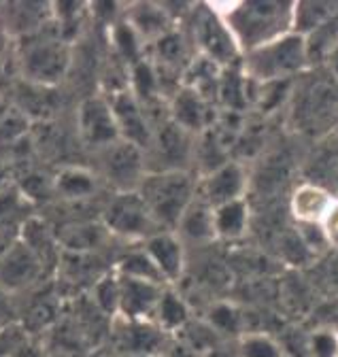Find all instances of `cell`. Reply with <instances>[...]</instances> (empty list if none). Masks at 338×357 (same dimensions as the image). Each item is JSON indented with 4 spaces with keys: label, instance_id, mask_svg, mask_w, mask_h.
<instances>
[{
    "label": "cell",
    "instance_id": "cell-20",
    "mask_svg": "<svg viewBox=\"0 0 338 357\" xmlns=\"http://www.w3.org/2000/svg\"><path fill=\"white\" fill-rule=\"evenodd\" d=\"M338 13L336 3H295L293 7V32L302 36H313Z\"/></svg>",
    "mask_w": 338,
    "mask_h": 357
},
{
    "label": "cell",
    "instance_id": "cell-21",
    "mask_svg": "<svg viewBox=\"0 0 338 357\" xmlns=\"http://www.w3.org/2000/svg\"><path fill=\"white\" fill-rule=\"evenodd\" d=\"M119 277H128V279H139V281H149L158 285H166L164 277L160 275L158 266L149 257L145 249L130 251L125 253L119 261Z\"/></svg>",
    "mask_w": 338,
    "mask_h": 357
},
{
    "label": "cell",
    "instance_id": "cell-9",
    "mask_svg": "<svg viewBox=\"0 0 338 357\" xmlns=\"http://www.w3.org/2000/svg\"><path fill=\"white\" fill-rule=\"evenodd\" d=\"M113 113L117 119V128L121 134V141H128L141 149H149L153 143V123L143 109V105L130 92H117L113 96Z\"/></svg>",
    "mask_w": 338,
    "mask_h": 357
},
{
    "label": "cell",
    "instance_id": "cell-3",
    "mask_svg": "<svg viewBox=\"0 0 338 357\" xmlns=\"http://www.w3.org/2000/svg\"><path fill=\"white\" fill-rule=\"evenodd\" d=\"M158 228L175 232L198 194V183L187 170H151L139 188Z\"/></svg>",
    "mask_w": 338,
    "mask_h": 357
},
{
    "label": "cell",
    "instance_id": "cell-14",
    "mask_svg": "<svg viewBox=\"0 0 338 357\" xmlns=\"http://www.w3.org/2000/svg\"><path fill=\"white\" fill-rule=\"evenodd\" d=\"M332 202L334 196L325 188L317 183H302L291 192L289 213L300 226H319Z\"/></svg>",
    "mask_w": 338,
    "mask_h": 357
},
{
    "label": "cell",
    "instance_id": "cell-18",
    "mask_svg": "<svg viewBox=\"0 0 338 357\" xmlns=\"http://www.w3.org/2000/svg\"><path fill=\"white\" fill-rule=\"evenodd\" d=\"M213 226L215 238L220 241H236L249 228V204L245 198L222 204L213 208Z\"/></svg>",
    "mask_w": 338,
    "mask_h": 357
},
{
    "label": "cell",
    "instance_id": "cell-12",
    "mask_svg": "<svg viewBox=\"0 0 338 357\" xmlns=\"http://www.w3.org/2000/svg\"><path fill=\"white\" fill-rule=\"evenodd\" d=\"M119 312L128 321H151L166 285L119 277Z\"/></svg>",
    "mask_w": 338,
    "mask_h": 357
},
{
    "label": "cell",
    "instance_id": "cell-29",
    "mask_svg": "<svg viewBox=\"0 0 338 357\" xmlns=\"http://www.w3.org/2000/svg\"><path fill=\"white\" fill-rule=\"evenodd\" d=\"M321 234L325 238L328 247H338V198H334L330 211L325 213V217L319 223Z\"/></svg>",
    "mask_w": 338,
    "mask_h": 357
},
{
    "label": "cell",
    "instance_id": "cell-6",
    "mask_svg": "<svg viewBox=\"0 0 338 357\" xmlns=\"http://www.w3.org/2000/svg\"><path fill=\"white\" fill-rule=\"evenodd\" d=\"M102 172L109 178V183L121 192H137L145 181L147 160L145 149L128 143L117 141L102 149Z\"/></svg>",
    "mask_w": 338,
    "mask_h": 357
},
{
    "label": "cell",
    "instance_id": "cell-15",
    "mask_svg": "<svg viewBox=\"0 0 338 357\" xmlns=\"http://www.w3.org/2000/svg\"><path fill=\"white\" fill-rule=\"evenodd\" d=\"M125 22L130 24V28L145 43H155L168 32L175 30V15L171 13V9L164 5H155V3L132 5Z\"/></svg>",
    "mask_w": 338,
    "mask_h": 357
},
{
    "label": "cell",
    "instance_id": "cell-25",
    "mask_svg": "<svg viewBox=\"0 0 338 357\" xmlns=\"http://www.w3.org/2000/svg\"><path fill=\"white\" fill-rule=\"evenodd\" d=\"M58 192L64 194L66 198H86L90 194H94L96 183L90 172L86 170H77V168H68L58 176Z\"/></svg>",
    "mask_w": 338,
    "mask_h": 357
},
{
    "label": "cell",
    "instance_id": "cell-16",
    "mask_svg": "<svg viewBox=\"0 0 338 357\" xmlns=\"http://www.w3.org/2000/svg\"><path fill=\"white\" fill-rule=\"evenodd\" d=\"M68 64V54L62 43L56 40H40L26 52V70L36 81H58Z\"/></svg>",
    "mask_w": 338,
    "mask_h": 357
},
{
    "label": "cell",
    "instance_id": "cell-17",
    "mask_svg": "<svg viewBox=\"0 0 338 357\" xmlns=\"http://www.w3.org/2000/svg\"><path fill=\"white\" fill-rule=\"evenodd\" d=\"M177 236L183 243H208L215 238V226H213V208H210L204 200L194 198V202L190 204V208L185 211L183 219L177 226Z\"/></svg>",
    "mask_w": 338,
    "mask_h": 357
},
{
    "label": "cell",
    "instance_id": "cell-23",
    "mask_svg": "<svg viewBox=\"0 0 338 357\" xmlns=\"http://www.w3.org/2000/svg\"><path fill=\"white\" fill-rule=\"evenodd\" d=\"M206 324L210 330H215L220 334H238L243 336V315L240 310L234 306V304H228V302H220V304H213L206 312Z\"/></svg>",
    "mask_w": 338,
    "mask_h": 357
},
{
    "label": "cell",
    "instance_id": "cell-24",
    "mask_svg": "<svg viewBox=\"0 0 338 357\" xmlns=\"http://www.w3.org/2000/svg\"><path fill=\"white\" fill-rule=\"evenodd\" d=\"M3 275L13 285L30 281L36 275V259H34V255L30 251H26V249H15L13 253L7 255V261L3 266Z\"/></svg>",
    "mask_w": 338,
    "mask_h": 357
},
{
    "label": "cell",
    "instance_id": "cell-11",
    "mask_svg": "<svg viewBox=\"0 0 338 357\" xmlns=\"http://www.w3.org/2000/svg\"><path fill=\"white\" fill-rule=\"evenodd\" d=\"M168 117L173 123L190 132L192 137H200L213 126V102L202 98L194 89L181 85L179 92L168 100Z\"/></svg>",
    "mask_w": 338,
    "mask_h": 357
},
{
    "label": "cell",
    "instance_id": "cell-32",
    "mask_svg": "<svg viewBox=\"0 0 338 357\" xmlns=\"http://www.w3.org/2000/svg\"><path fill=\"white\" fill-rule=\"evenodd\" d=\"M90 357H107V355H102V353H96V355H90Z\"/></svg>",
    "mask_w": 338,
    "mask_h": 357
},
{
    "label": "cell",
    "instance_id": "cell-5",
    "mask_svg": "<svg viewBox=\"0 0 338 357\" xmlns=\"http://www.w3.org/2000/svg\"><path fill=\"white\" fill-rule=\"evenodd\" d=\"M105 226L123 238H149L155 232H162L158 223L139 192H121L117 194L107 211H105Z\"/></svg>",
    "mask_w": 338,
    "mask_h": 357
},
{
    "label": "cell",
    "instance_id": "cell-27",
    "mask_svg": "<svg viewBox=\"0 0 338 357\" xmlns=\"http://www.w3.org/2000/svg\"><path fill=\"white\" fill-rule=\"evenodd\" d=\"M119 277H105L98 281L96 289H94V298L100 310L105 312H117L119 310Z\"/></svg>",
    "mask_w": 338,
    "mask_h": 357
},
{
    "label": "cell",
    "instance_id": "cell-7",
    "mask_svg": "<svg viewBox=\"0 0 338 357\" xmlns=\"http://www.w3.org/2000/svg\"><path fill=\"white\" fill-rule=\"evenodd\" d=\"M247 192V172L238 162H226L217 170L200 176L198 198L204 200L210 208L245 198Z\"/></svg>",
    "mask_w": 338,
    "mask_h": 357
},
{
    "label": "cell",
    "instance_id": "cell-31",
    "mask_svg": "<svg viewBox=\"0 0 338 357\" xmlns=\"http://www.w3.org/2000/svg\"><path fill=\"white\" fill-rule=\"evenodd\" d=\"M323 64H328V68H330V73L338 79V43L334 45V47L328 52V56H325V60H323Z\"/></svg>",
    "mask_w": 338,
    "mask_h": 357
},
{
    "label": "cell",
    "instance_id": "cell-22",
    "mask_svg": "<svg viewBox=\"0 0 338 357\" xmlns=\"http://www.w3.org/2000/svg\"><path fill=\"white\" fill-rule=\"evenodd\" d=\"M236 357H285L281 342L264 332H245L236 342Z\"/></svg>",
    "mask_w": 338,
    "mask_h": 357
},
{
    "label": "cell",
    "instance_id": "cell-30",
    "mask_svg": "<svg viewBox=\"0 0 338 357\" xmlns=\"http://www.w3.org/2000/svg\"><path fill=\"white\" fill-rule=\"evenodd\" d=\"M98 243V232L94 228H79V230H70V234L66 236V245L72 249H90Z\"/></svg>",
    "mask_w": 338,
    "mask_h": 357
},
{
    "label": "cell",
    "instance_id": "cell-4",
    "mask_svg": "<svg viewBox=\"0 0 338 357\" xmlns=\"http://www.w3.org/2000/svg\"><path fill=\"white\" fill-rule=\"evenodd\" d=\"M190 40L198 56L213 60L222 68L236 66L243 58L226 22L210 5L190 9Z\"/></svg>",
    "mask_w": 338,
    "mask_h": 357
},
{
    "label": "cell",
    "instance_id": "cell-10",
    "mask_svg": "<svg viewBox=\"0 0 338 357\" xmlns=\"http://www.w3.org/2000/svg\"><path fill=\"white\" fill-rule=\"evenodd\" d=\"M79 128H81L83 139L100 149L121 141L113 107H111V102H107L102 98H90L81 105Z\"/></svg>",
    "mask_w": 338,
    "mask_h": 357
},
{
    "label": "cell",
    "instance_id": "cell-19",
    "mask_svg": "<svg viewBox=\"0 0 338 357\" xmlns=\"http://www.w3.org/2000/svg\"><path fill=\"white\" fill-rule=\"evenodd\" d=\"M190 317H192V312H190L187 302L177 291L166 287L158 302L153 324L162 332H181L190 326Z\"/></svg>",
    "mask_w": 338,
    "mask_h": 357
},
{
    "label": "cell",
    "instance_id": "cell-28",
    "mask_svg": "<svg viewBox=\"0 0 338 357\" xmlns=\"http://www.w3.org/2000/svg\"><path fill=\"white\" fill-rule=\"evenodd\" d=\"M141 43H143V40H141L139 34L130 28L128 22L115 28V45H117V52L123 54L128 60H137V58H139Z\"/></svg>",
    "mask_w": 338,
    "mask_h": 357
},
{
    "label": "cell",
    "instance_id": "cell-26",
    "mask_svg": "<svg viewBox=\"0 0 338 357\" xmlns=\"http://www.w3.org/2000/svg\"><path fill=\"white\" fill-rule=\"evenodd\" d=\"M307 357H338V328L321 326L307 336Z\"/></svg>",
    "mask_w": 338,
    "mask_h": 357
},
{
    "label": "cell",
    "instance_id": "cell-2",
    "mask_svg": "<svg viewBox=\"0 0 338 357\" xmlns=\"http://www.w3.org/2000/svg\"><path fill=\"white\" fill-rule=\"evenodd\" d=\"M309 66V40L298 32H289L240 58L243 73L258 85L291 81L295 75L305 73Z\"/></svg>",
    "mask_w": 338,
    "mask_h": 357
},
{
    "label": "cell",
    "instance_id": "cell-8",
    "mask_svg": "<svg viewBox=\"0 0 338 357\" xmlns=\"http://www.w3.org/2000/svg\"><path fill=\"white\" fill-rule=\"evenodd\" d=\"M160 160V170H190L192 158H194V137L171 119L160 123L153 132L151 147Z\"/></svg>",
    "mask_w": 338,
    "mask_h": 357
},
{
    "label": "cell",
    "instance_id": "cell-13",
    "mask_svg": "<svg viewBox=\"0 0 338 357\" xmlns=\"http://www.w3.org/2000/svg\"><path fill=\"white\" fill-rule=\"evenodd\" d=\"M166 285L177 283L185 273V243L177 236V232H155L143 245Z\"/></svg>",
    "mask_w": 338,
    "mask_h": 357
},
{
    "label": "cell",
    "instance_id": "cell-1",
    "mask_svg": "<svg viewBox=\"0 0 338 357\" xmlns=\"http://www.w3.org/2000/svg\"><path fill=\"white\" fill-rule=\"evenodd\" d=\"M232 32L240 56L293 32L295 3L283 0H249V3L210 5Z\"/></svg>",
    "mask_w": 338,
    "mask_h": 357
}]
</instances>
